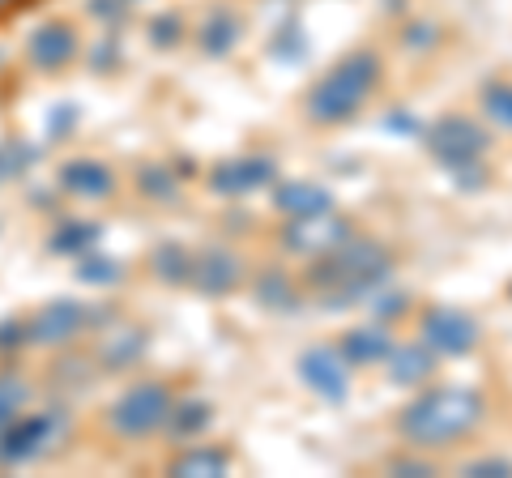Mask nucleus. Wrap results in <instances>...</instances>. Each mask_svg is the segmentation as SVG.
Instances as JSON below:
<instances>
[{
  "instance_id": "f257e3e1",
  "label": "nucleus",
  "mask_w": 512,
  "mask_h": 478,
  "mask_svg": "<svg viewBox=\"0 0 512 478\" xmlns=\"http://www.w3.org/2000/svg\"><path fill=\"white\" fill-rule=\"evenodd\" d=\"M393 257L389 248L372 235H346L342 244L320 252L316 265L308 269V286H316L329 308H350L367 299L376 286L389 278Z\"/></svg>"
},
{
  "instance_id": "f03ea898",
  "label": "nucleus",
  "mask_w": 512,
  "mask_h": 478,
  "mask_svg": "<svg viewBox=\"0 0 512 478\" xmlns=\"http://www.w3.org/2000/svg\"><path fill=\"white\" fill-rule=\"evenodd\" d=\"M487 414V402L478 389H461V385H440L419 393L410 406L397 414V432L414 449H444V444L466 440Z\"/></svg>"
},
{
  "instance_id": "7ed1b4c3",
  "label": "nucleus",
  "mask_w": 512,
  "mask_h": 478,
  "mask_svg": "<svg viewBox=\"0 0 512 478\" xmlns=\"http://www.w3.org/2000/svg\"><path fill=\"white\" fill-rule=\"evenodd\" d=\"M380 86V56L376 52H350L308 90V116L316 124H346L359 116V107L372 99Z\"/></svg>"
},
{
  "instance_id": "20e7f679",
  "label": "nucleus",
  "mask_w": 512,
  "mask_h": 478,
  "mask_svg": "<svg viewBox=\"0 0 512 478\" xmlns=\"http://www.w3.org/2000/svg\"><path fill=\"white\" fill-rule=\"evenodd\" d=\"M427 150L440 167L461 171V167H478V158L491 150V133L483 124H474L466 116H440L427 129Z\"/></svg>"
},
{
  "instance_id": "39448f33",
  "label": "nucleus",
  "mask_w": 512,
  "mask_h": 478,
  "mask_svg": "<svg viewBox=\"0 0 512 478\" xmlns=\"http://www.w3.org/2000/svg\"><path fill=\"white\" fill-rule=\"evenodd\" d=\"M171 393H167V385H133L116 406H111V427H116L120 436H133V440H141V436H150V432H158V427H167V414H171Z\"/></svg>"
},
{
  "instance_id": "423d86ee",
  "label": "nucleus",
  "mask_w": 512,
  "mask_h": 478,
  "mask_svg": "<svg viewBox=\"0 0 512 478\" xmlns=\"http://www.w3.org/2000/svg\"><path fill=\"white\" fill-rule=\"evenodd\" d=\"M423 342L436 350V355H470V350L478 346V321L470 312H461L453 304H436V308H427L423 312Z\"/></svg>"
},
{
  "instance_id": "0eeeda50",
  "label": "nucleus",
  "mask_w": 512,
  "mask_h": 478,
  "mask_svg": "<svg viewBox=\"0 0 512 478\" xmlns=\"http://www.w3.org/2000/svg\"><path fill=\"white\" fill-rule=\"evenodd\" d=\"M299 380L325 406H346V397H350V363L342 359V350H329V346L303 350L299 355Z\"/></svg>"
},
{
  "instance_id": "6e6552de",
  "label": "nucleus",
  "mask_w": 512,
  "mask_h": 478,
  "mask_svg": "<svg viewBox=\"0 0 512 478\" xmlns=\"http://www.w3.org/2000/svg\"><path fill=\"white\" fill-rule=\"evenodd\" d=\"M346 235H355V227H350L346 218H333V210H329L316 218H295L291 227H286L282 244L291 252H303V257H320V252H329L333 244H342Z\"/></svg>"
},
{
  "instance_id": "1a4fd4ad",
  "label": "nucleus",
  "mask_w": 512,
  "mask_h": 478,
  "mask_svg": "<svg viewBox=\"0 0 512 478\" xmlns=\"http://www.w3.org/2000/svg\"><path fill=\"white\" fill-rule=\"evenodd\" d=\"M269 180H274V163L269 158H231V163H222L210 175L214 193L222 197H248L256 188H265Z\"/></svg>"
},
{
  "instance_id": "9d476101",
  "label": "nucleus",
  "mask_w": 512,
  "mask_h": 478,
  "mask_svg": "<svg viewBox=\"0 0 512 478\" xmlns=\"http://www.w3.org/2000/svg\"><path fill=\"white\" fill-rule=\"evenodd\" d=\"M188 278L197 282L205 295H231L235 286H239V278H244V265H239L235 252L210 248L201 261H192V274Z\"/></svg>"
},
{
  "instance_id": "9b49d317",
  "label": "nucleus",
  "mask_w": 512,
  "mask_h": 478,
  "mask_svg": "<svg viewBox=\"0 0 512 478\" xmlns=\"http://www.w3.org/2000/svg\"><path fill=\"white\" fill-rule=\"evenodd\" d=\"M436 350L427 342H406V346H393L389 355H384V368H389V380L393 385H427V376L436 372Z\"/></svg>"
},
{
  "instance_id": "f8f14e48",
  "label": "nucleus",
  "mask_w": 512,
  "mask_h": 478,
  "mask_svg": "<svg viewBox=\"0 0 512 478\" xmlns=\"http://www.w3.org/2000/svg\"><path fill=\"white\" fill-rule=\"evenodd\" d=\"M274 205L291 218H316V214H329L333 210V193L316 180H291V184H278Z\"/></svg>"
},
{
  "instance_id": "ddd939ff",
  "label": "nucleus",
  "mask_w": 512,
  "mask_h": 478,
  "mask_svg": "<svg viewBox=\"0 0 512 478\" xmlns=\"http://www.w3.org/2000/svg\"><path fill=\"white\" fill-rule=\"evenodd\" d=\"M73 56H77V35L64 22H47L35 30V39H30V60H35L39 69H64Z\"/></svg>"
},
{
  "instance_id": "4468645a",
  "label": "nucleus",
  "mask_w": 512,
  "mask_h": 478,
  "mask_svg": "<svg viewBox=\"0 0 512 478\" xmlns=\"http://www.w3.org/2000/svg\"><path fill=\"white\" fill-rule=\"evenodd\" d=\"M389 350H393V338L380 325L350 329L346 338H342V359L350 363V368H372V363H384Z\"/></svg>"
},
{
  "instance_id": "2eb2a0df",
  "label": "nucleus",
  "mask_w": 512,
  "mask_h": 478,
  "mask_svg": "<svg viewBox=\"0 0 512 478\" xmlns=\"http://www.w3.org/2000/svg\"><path fill=\"white\" fill-rule=\"evenodd\" d=\"M86 325V312L73 304V299H56L52 308H43L39 312V321H35V338L39 342H69L77 338V329Z\"/></svg>"
},
{
  "instance_id": "dca6fc26",
  "label": "nucleus",
  "mask_w": 512,
  "mask_h": 478,
  "mask_svg": "<svg viewBox=\"0 0 512 478\" xmlns=\"http://www.w3.org/2000/svg\"><path fill=\"white\" fill-rule=\"evenodd\" d=\"M52 432H56L52 419H22L18 427L9 423V436H5L9 444H0V457H5V461H26V457H35L43 444L52 440Z\"/></svg>"
},
{
  "instance_id": "f3484780",
  "label": "nucleus",
  "mask_w": 512,
  "mask_h": 478,
  "mask_svg": "<svg viewBox=\"0 0 512 478\" xmlns=\"http://www.w3.org/2000/svg\"><path fill=\"white\" fill-rule=\"evenodd\" d=\"M60 180H64V188H69V193L86 197V201H90V197H107L111 188H116L111 171H107L103 163H86V158H77V163H64Z\"/></svg>"
},
{
  "instance_id": "a211bd4d",
  "label": "nucleus",
  "mask_w": 512,
  "mask_h": 478,
  "mask_svg": "<svg viewBox=\"0 0 512 478\" xmlns=\"http://www.w3.org/2000/svg\"><path fill=\"white\" fill-rule=\"evenodd\" d=\"M231 470V453H222V449H188L184 457H175L171 461V474H192V478H218V474H227Z\"/></svg>"
},
{
  "instance_id": "6ab92c4d",
  "label": "nucleus",
  "mask_w": 512,
  "mask_h": 478,
  "mask_svg": "<svg viewBox=\"0 0 512 478\" xmlns=\"http://www.w3.org/2000/svg\"><path fill=\"white\" fill-rule=\"evenodd\" d=\"M256 299H261L265 308H278V312L299 308V291L291 286V278H286L282 269H265V274L256 278Z\"/></svg>"
},
{
  "instance_id": "aec40b11",
  "label": "nucleus",
  "mask_w": 512,
  "mask_h": 478,
  "mask_svg": "<svg viewBox=\"0 0 512 478\" xmlns=\"http://www.w3.org/2000/svg\"><path fill=\"white\" fill-rule=\"evenodd\" d=\"M210 423H214L210 402H184V406H171L167 414V427L175 436H201Z\"/></svg>"
},
{
  "instance_id": "412c9836",
  "label": "nucleus",
  "mask_w": 512,
  "mask_h": 478,
  "mask_svg": "<svg viewBox=\"0 0 512 478\" xmlns=\"http://www.w3.org/2000/svg\"><path fill=\"white\" fill-rule=\"evenodd\" d=\"M235 43H239V22L231 18V13H214V18L205 22V30H201V47L210 56H227Z\"/></svg>"
},
{
  "instance_id": "4be33fe9",
  "label": "nucleus",
  "mask_w": 512,
  "mask_h": 478,
  "mask_svg": "<svg viewBox=\"0 0 512 478\" xmlns=\"http://www.w3.org/2000/svg\"><path fill=\"white\" fill-rule=\"evenodd\" d=\"M483 111L495 129L512 133V82H487L483 86Z\"/></svg>"
},
{
  "instance_id": "5701e85b",
  "label": "nucleus",
  "mask_w": 512,
  "mask_h": 478,
  "mask_svg": "<svg viewBox=\"0 0 512 478\" xmlns=\"http://www.w3.org/2000/svg\"><path fill=\"white\" fill-rule=\"evenodd\" d=\"M154 265H158V274H163L167 282H188V274H192V257L184 248H158Z\"/></svg>"
},
{
  "instance_id": "b1692460",
  "label": "nucleus",
  "mask_w": 512,
  "mask_h": 478,
  "mask_svg": "<svg viewBox=\"0 0 512 478\" xmlns=\"http://www.w3.org/2000/svg\"><path fill=\"white\" fill-rule=\"evenodd\" d=\"M26 402V389L18 385V380H0V432L18 419V406Z\"/></svg>"
},
{
  "instance_id": "393cba45",
  "label": "nucleus",
  "mask_w": 512,
  "mask_h": 478,
  "mask_svg": "<svg viewBox=\"0 0 512 478\" xmlns=\"http://www.w3.org/2000/svg\"><path fill=\"white\" fill-rule=\"evenodd\" d=\"M461 474H470V478H508L512 474V461L508 457H478Z\"/></svg>"
},
{
  "instance_id": "a878e982",
  "label": "nucleus",
  "mask_w": 512,
  "mask_h": 478,
  "mask_svg": "<svg viewBox=\"0 0 512 478\" xmlns=\"http://www.w3.org/2000/svg\"><path fill=\"white\" fill-rule=\"evenodd\" d=\"M393 474H406V478H419V474H436L431 470V461H419V457H393L389 461Z\"/></svg>"
},
{
  "instance_id": "bb28decb",
  "label": "nucleus",
  "mask_w": 512,
  "mask_h": 478,
  "mask_svg": "<svg viewBox=\"0 0 512 478\" xmlns=\"http://www.w3.org/2000/svg\"><path fill=\"white\" fill-rule=\"evenodd\" d=\"M150 35L163 43V47H171V43H180V18H158L154 26H150Z\"/></svg>"
},
{
  "instance_id": "cd10ccee",
  "label": "nucleus",
  "mask_w": 512,
  "mask_h": 478,
  "mask_svg": "<svg viewBox=\"0 0 512 478\" xmlns=\"http://www.w3.org/2000/svg\"><path fill=\"white\" fill-rule=\"evenodd\" d=\"M82 278H90V282H116L120 269L111 265V261H90V265L82 269Z\"/></svg>"
},
{
  "instance_id": "c85d7f7f",
  "label": "nucleus",
  "mask_w": 512,
  "mask_h": 478,
  "mask_svg": "<svg viewBox=\"0 0 512 478\" xmlns=\"http://www.w3.org/2000/svg\"><path fill=\"white\" fill-rule=\"evenodd\" d=\"M376 312H380V316H402V312H406V299H402V295H380V299H376Z\"/></svg>"
},
{
  "instance_id": "c756f323",
  "label": "nucleus",
  "mask_w": 512,
  "mask_h": 478,
  "mask_svg": "<svg viewBox=\"0 0 512 478\" xmlns=\"http://www.w3.org/2000/svg\"><path fill=\"white\" fill-rule=\"evenodd\" d=\"M141 184H146V193H171V180L163 171H146L141 175Z\"/></svg>"
},
{
  "instance_id": "7c9ffc66",
  "label": "nucleus",
  "mask_w": 512,
  "mask_h": 478,
  "mask_svg": "<svg viewBox=\"0 0 512 478\" xmlns=\"http://www.w3.org/2000/svg\"><path fill=\"white\" fill-rule=\"evenodd\" d=\"M389 129H410V133H423L419 124H414V120L406 116V111H393V116H389Z\"/></svg>"
}]
</instances>
